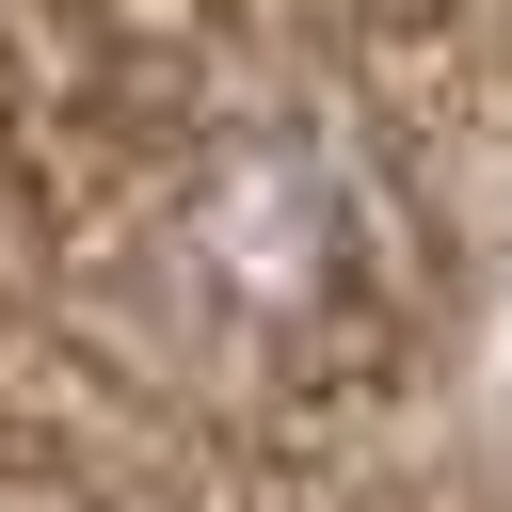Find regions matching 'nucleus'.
<instances>
[{
	"mask_svg": "<svg viewBox=\"0 0 512 512\" xmlns=\"http://www.w3.org/2000/svg\"><path fill=\"white\" fill-rule=\"evenodd\" d=\"M192 272H208V304H224L240 336L336 320L352 272H368V192H352V160H320V144H240V160L192 192Z\"/></svg>",
	"mask_w": 512,
	"mask_h": 512,
	"instance_id": "1",
	"label": "nucleus"
}]
</instances>
